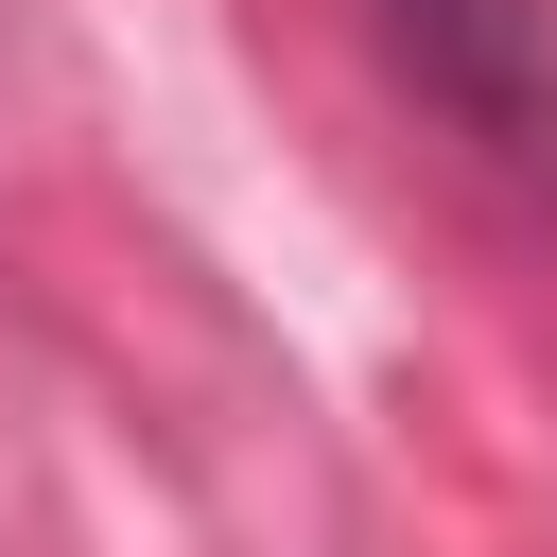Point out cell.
Instances as JSON below:
<instances>
[{"label":"cell","instance_id":"1","mask_svg":"<svg viewBox=\"0 0 557 557\" xmlns=\"http://www.w3.org/2000/svg\"><path fill=\"white\" fill-rule=\"evenodd\" d=\"M383 52L453 139H487L505 174H557V0H383Z\"/></svg>","mask_w":557,"mask_h":557}]
</instances>
